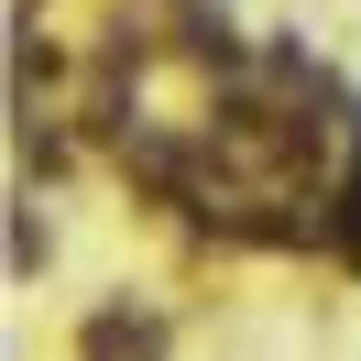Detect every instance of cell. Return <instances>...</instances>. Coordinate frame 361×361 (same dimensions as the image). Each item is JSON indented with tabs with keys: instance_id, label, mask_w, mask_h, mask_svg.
I'll list each match as a JSON object with an SVG mask.
<instances>
[{
	"instance_id": "cell-1",
	"label": "cell",
	"mask_w": 361,
	"mask_h": 361,
	"mask_svg": "<svg viewBox=\"0 0 361 361\" xmlns=\"http://www.w3.org/2000/svg\"><path fill=\"white\" fill-rule=\"evenodd\" d=\"M88 361H164V329H154V317H99Z\"/></svg>"
}]
</instances>
